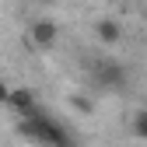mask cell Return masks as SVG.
<instances>
[{
    "mask_svg": "<svg viewBox=\"0 0 147 147\" xmlns=\"http://www.w3.org/2000/svg\"><path fill=\"white\" fill-rule=\"evenodd\" d=\"M18 130H21V137H28L35 144H46V147H70L74 144V137L63 130V126L53 119V116H42L39 109H35L32 116H25Z\"/></svg>",
    "mask_w": 147,
    "mask_h": 147,
    "instance_id": "cell-1",
    "label": "cell"
},
{
    "mask_svg": "<svg viewBox=\"0 0 147 147\" xmlns=\"http://www.w3.org/2000/svg\"><path fill=\"white\" fill-rule=\"evenodd\" d=\"M56 39H60L56 21H49V18H39V21L32 25V46H35V49H53V46H56Z\"/></svg>",
    "mask_w": 147,
    "mask_h": 147,
    "instance_id": "cell-2",
    "label": "cell"
},
{
    "mask_svg": "<svg viewBox=\"0 0 147 147\" xmlns=\"http://www.w3.org/2000/svg\"><path fill=\"white\" fill-rule=\"evenodd\" d=\"M7 105L14 109L18 116H32L35 112V95H32L28 88H14L11 95H7Z\"/></svg>",
    "mask_w": 147,
    "mask_h": 147,
    "instance_id": "cell-3",
    "label": "cell"
},
{
    "mask_svg": "<svg viewBox=\"0 0 147 147\" xmlns=\"http://www.w3.org/2000/svg\"><path fill=\"white\" fill-rule=\"evenodd\" d=\"M95 35L102 39V46H116L123 39V28H119V21H112V18H102V21L95 25Z\"/></svg>",
    "mask_w": 147,
    "mask_h": 147,
    "instance_id": "cell-4",
    "label": "cell"
},
{
    "mask_svg": "<svg viewBox=\"0 0 147 147\" xmlns=\"http://www.w3.org/2000/svg\"><path fill=\"white\" fill-rule=\"evenodd\" d=\"M130 130H133V137L147 140V109H140V112L133 116V123H130Z\"/></svg>",
    "mask_w": 147,
    "mask_h": 147,
    "instance_id": "cell-5",
    "label": "cell"
},
{
    "mask_svg": "<svg viewBox=\"0 0 147 147\" xmlns=\"http://www.w3.org/2000/svg\"><path fill=\"white\" fill-rule=\"evenodd\" d=\"M70 102H74V109H77V112H84V116L95 112V105H91V98H88V95H74Z\"/></svg>",
    "mask_w": 147,
    "mask_h": 147,
    "instance_id": "cell-6",
    "label": "cell"
},
{
    "mask_svg": "<svg viewBox=\"0 0 147 147\" xmlns=\"http://www.w3.org/2000/svg\"><path fill=\"white\" fill-rule=\"evenodd\" d=\"M7 95H11V91H7L4 84H0V105H7Z\"/></svg>",
    "mask_w": 147,
    "mask_h": 147,
    "instance_id": "cell-7",
    "label": "cell"
},
{
    "mask_svg": "<svg viewBox=\"0 0 147 147\" xmlns=\"http://www.w3.org/2000/svg\"><path fill=\"white\" fill-rule=\"evenodd\" d=\"M70 147H74V144H70Z\"/></svg>",
    "mask_w": 147,
    "mask_h": 147,
    "instance_id": "cell-8",
    "label": "cell"
}]
</instances>
